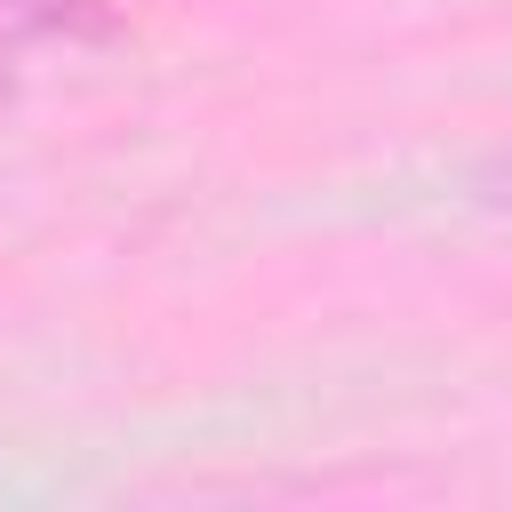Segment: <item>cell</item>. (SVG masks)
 Here are the masks:
<instances>
[{"label": "cell", "mask_w": 512, "mask_h": 512, "mask_svg": "<svg viewBox=\"0 0 512 512\" xmlns=\"http://www.w3.org/2000/svg\"><path fill=\"white\" fill-rule=\"evenodd\" d=\"M8 88H16V80H8V72H0V104H8Z\"/></svg>", "instance_id": "1"}]
</instances>
